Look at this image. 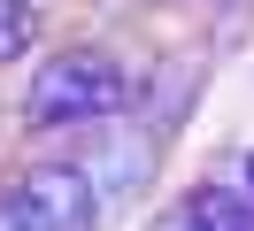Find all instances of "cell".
I'll list each match as a JSON object with an SVG mask.
<instances>
[{"label": "cell", "instance_id": "cell-1", "mask_svg": "<svg viewBox=\"0 0 254 231\" xmlns=\"http://www.w3.org/2000/svg\"><path fill=\"white\" fill-rule=\"evenodd\" d=\"M131 100H139V85L108 46H62L23 85V123L31 131H93V123H116Z\"/></svg>", "mask_w": 254, "mask_h": 231}, {"label": "cell", "instance_id": "cell-2", "mask_svg": "<svg viewBox=\"0 0 254 231\" xmlns=\"http://www.w3.org/2000/svg\"><path fill=\"white\" fill-rule=\"evenodd\" d=\"M0 231H100V193L77 162H31L0 185Z\"/></svg>", "mask_w": 254, "mask_h": 231}, {"label": "cell", "instance_id": "cell-3", "mask_svg": "<svg viewBox=\"0 0 254 231\" xmlns=\"http://www.w3.org/2000/svg\"><path fill=\"white\" fill-rule=\"evenodd\" d=\"M154 131L146 123H93L85 131V147L69 154V162L93 177V193H100V216H116V208H131V200L154 185Z\"/></svg>", "mask_w": 254, "mask_h": 231}, {"label": "cell", "instance_id": "cell-4", "mask_svg": "<svg viewBox=\"0 0 254 231\" xmlns=\"http://www.w3.org/2000/svg\"><path fill=\"white\" fill-rule=\"evenodd\" d=\"M192 216H200L208 231H254V200L239 193V185H192Z\"/></svg>", "mask_w": 254, "mask_h": 231}, {"label": "cell", "instance_id": "cell-5", "mask_svg": "<svg viewBox=\"0 0 254 231\" xmlns=\"http://www.w3.org/2000/svg\"><path fill=\"white\" fill-rule=\"evenodd\" d=\"M39 31H47V0H0V70L31 54Z\"/></svg>", "mask_w": 254, "mask_h": 231}, {"label": "cell", "instance_id": "cell-6", "mask_svg": "<svg viewBox=\"0 0 254 231\" xmlns=\"http://www.w3.org/2000/svg\"><path fill=\"white\" fill-rule=\"evenodd\" d=\"M146 231H208V224L192 216V200H170V208H162V216H154Z\"/></svg>", "mask_w": 254, "mask_h": 231}]
</instances>
